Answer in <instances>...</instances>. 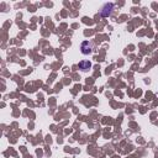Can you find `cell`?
<instances>
[{
  "instance_id": "1",
  "label": "cell",
  "mask_w": 158,
  "mask_h": 158,
  "mask_svg": "<svg viewBox=\"0 0 158 158\" xmlns=\"http://www.w3.org/2000/svg\"><path fill=\"white\" fill-rule=\"evenodd\" d=\"M113 9H114V4H105L104 8L101 9V16H109V15H111Z\"/></svg>"
},
{
  "instance_id": "2",
  "label": "cell",
  "mask_w": 158,
  "mask_h": 158,
  "mask_svg": "<svg viewBox=\"0 0 158 158\" xmlns=\"http://www.w3.org/2000/svg\"><path fill=\"white\" fill-rule=\"evenodd\" d=\"M92 49H93V45H92L89 41L83 42V45H82V52H83L84 54H89V53L92 52Z\"/></svg>"
},
{
  "instance_id": "3",
  "label": "cell",
  "mask_w": 158,
  "mask_h": 158,
  "mask_svg": "<svg viewBox=\"0 0 158 158\" xmlns=\"http://www.w3.org/2000/svg\"><path fill=\"white\" fill-rule=\"evenodd\" d=\"M90 62H81L79 63V68H81L82 70H88L90 68Z\"/></svg>"
}]
</instances>
